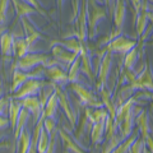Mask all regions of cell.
Listing matches in <instances>:
<instances>
[{
	"instance_id": "1",
	"label": "cell",
	"mask_w": 153,
	"mask_h": 153,
	"mask_svg": "<svg viewBox=\"0 0 153 153\" xmlns=\"http://www.w3.org/2000/svg\"><path fill=\"white\" fill-rule=\"evenodd\" d=\"M55 64H57V61L55 59H51V56L47 54H42V52H27L25 56L17 59L16 64H14V68L23 70V71H31L40 65H44L46 68V66H51Z\"/></svg>"
},
{
	"instance_id": "2",
	"label": "cell",
	"mask_w": 153,
	"mask_h": 153,
	"mask_svg": "<svg viewBox=\"0 0 153 153\" xmlns=\"http://www.w3.org/2000/svg\"><path fill=\"white\" fill-rule=\"evenodd\" d=\"M106 5H100L97 0H88V38L94 40L98 33V23L107 17Z\"/></svg>"
},
{
	"instance_id": "3",
	"label": "cell",
	"mask_w": 153,
	"mask_h": 153,
	"mask_svg": "<svg viewBox=\"0 0 153 153\" xmlns=\"http://www.w3.org/2000/svg\"><path fill=\"white\" fill-rule=\"evenodd\" d=\"M74 37L85 42L88 37V0H80V9L78 17L74 21Z\"/></svg>"
},
{
	"instance_id": "4",
	"label": "cell",
	"mask_w": 153,
	"mask_h": 153,
	"mask_svg": "<svg viewBox=\"0 0 153 153\" xmlns=\"http://www.w3.org/2000/svg\"><path fill=\"white\" fill-rule=\"evenodd\" d=\"M134 89L148 91L153 93V70L149 63H146L143 69L137 74L135 79L130 83Z\"/></svg>"
},
{
	"instance_id": "5",
	"label": "cell",
	"mask_w": 153,
	"mask_h": 153,
	"mask_svg": "<svg viewBox=\"0 0 153 153\" xmlns=\"http://www.w3.org/2000/svg\"><path fill=\"white\" fill-rule=\"evenodd\" d=\"M46 83L40 78H30L23 83L18 91L13 93L12 98L14 100H23L26 97H31V96H37V93L41 91Z\"/></svg>"
},
{
	"instance_id": "6",
	"label": "cell",
	"mask_w": 153,
	"mask_h": 153,
	"mask_svg": "<svg viewBox=\"0 0 153 153\" xmlns=\"http://www.w3.org/2000/svg\"><path fill=\"white\" fill-rule=\"evenodd\" d=\"M69 84H70V89L78 96L79 101L83 105H85L87 107H103V103H102L101 100H98L91 91H88L85 87H83L80 83L73 82V83H69Z\"/></svg>"
},
{
	"instance_id": "7",
	"label": "cell",
	"mask_w": 153,
	"mask_h": 153,
	"mask_svg": "<svg viewBox=\"0 0 153 153\" xmlns=\"http://www.w3.org/2000/svg\"><path fill=\"white\" fill-rule=\"evenodd\" d=\"M55 92L57 94V100H59V106L63 108V111L66 115V119L70 124L71 128H75L76 125V111L74 107L71 106L70 100L68 98V94L64 92V89L61 88V85L55 84Z\"/></svg>"
},
{
	"instance_id": "8",
	"label": "cell",
	"mask_w": 153,
	"mask_h": 153,
	"mask_svg": "<svg viewBox=\"0 0 153 153\" xmlns=\"http://www.w3.org/2000/svg\"><path fill=\"white\" fill-rule=\"evenodd\" d=\"M138 45V41L137 40H131V38H128L125 36H117L115 37L112 41H110L108 44L105 46V49L111 51L112 54L116 52V54H120V55H125L128 51H130L134 46Z\"/></svg>"
},
{
	"instance_id": "9",
	"label": "cell",
	"mask_w": 153,
	"mask_h": 153,
	"mask_svg": "<svg viewBox=\"0 0 153 153\" xmlns=\"http://www.w3.org/2000/svg\"><path fill=\"white\" fill-rule=\"evenodd\" d=\"M111 64H112V52L107 50L106 52H105V55L102 56L101 63H100V66H98V70H97V73H96V75H97L96 85H97L98 89L105 88V85L107 84Z\"/></svg>"
},
{
	"instance_id": "10",
	"label": "cell",
	"mask_w": 153,
	"mask_h": 153,
	"mask_svg": "<svg viewBox=\"0 0 153 153\" xmlns=\"http://www.w3.org/2000/svg\"><path fill=\"white\" fill-rule=\"evenodd\" d=\"M51 54L54 56V59L57 61V64L60 66H63L64 69L69 68L70 64L78 57L79 54H76L74 51H70V50H66L65 47H63L61 45H52V50H51Z\"/></svg>"
},
{
	"instance_id": "11",
	"label": "cell",
	"mask_w": 153,
	"mask_h": 153,
	"mask_svg": "<svg viewBox=\"0 0 153 153\" xmlns=\"http://www.w3.org/2000/svg\"><path fill=\"white\" fill-rule=\"evenodd\" d=\"M44 76H46L47 79H50L52 83L61 85V87H64L66 83H69L68 73H66L65 69L63 66H60L59 64L46 66L44 69Z\"/></svg>"
},
{
	"instance_id": "12",
	"label": "cell",
	"mask_w": 153,
	"mask_h": 153,
	"mask_svg": "<svg viewBox=\"0 0 153 153\" xmlns=\"http://www.w3.org/2000/svg\"><path fill=\"white\" fill-rule=\"evenodd\" d=\"M21 102L22 107H25L26 110H28L32 116H33V123H37L40 119L42 117V112H44V107L40 102V98L36 97V96H31V97H26L23 100H18Z\"/></svg>"
},
{
	"instance_id": "13",
	"label": "cell",
	"mask_w": 153,
	"mask_h": 153,
	"mask_svg": "<svg viewBox=\"0 0 153 153\" xmlns=\"http://www.w3.org/2000/svg\"><path fill=\"white\" fill-rule=\"evenodd\" d=\"M79 56H80V69L82 71L88 76V79L91 82H94V73H93V57L92 54L87 46L83 44L82 50L79 52Z\"/></svg>"
},
{
	"instance_id": "14",
	"label": "cell",
	"mask_w": 153,
	"mask_h": 153,
	"mask_svg": "<svg viewBox=\"0 0 153 153\" xmlns=\"http://www.w3.org/2000/svg\"><path fill=\"white\" fill-rule=\"evenodd\" d=\"M112 17H114L115 28L119 31H123V26L125 23V18H126L125 0H115V8L112 10Z\"/></svg>"
},
{
	"instance_id": "15",
	"label": "cell",
	"mask_w": 153,
	"mask_h": 153,
	"mask_svg": "<svg viewBox=\"0 0 153 153\" xmlns=\"http://www.w3.org/2000/svg\"><path fill=\"white\" fill-rule=\"evenodd\" d=\"M21 23L23 26V31H25V37H26V40H27L28 44H30L31 47L33 46V44H35L37 40L44 38V36L36 30V27L33 26V23L27 17L21 18Z\"/></svg>"
},
{
	"instance_id": "16",
	"label": "cell",
	"mask_w": 153,
	"mask_h": 153,
	"mask_svg": "<svg viewBox=\"0 0 153 153\" xmlns=\"http://www.w3.org/2000/svg\"><path fill=\"white\" fill-rule=\"evenodd\" d=\"M148 22H149V19H148V0H143L142 8H140V10L135 18V22H134L138 37H140L143 35V32L146 31Z\"/></svg>"
},
{
	"instance_id": "17",
	"label": "cell",
	"mask_w": 153,
	"mask_h": 153,
	"mask_svg": "<svg viewBox=\"0 0 153 153\" xmlns=\"http://www.w3.org/2000/svg\"><path fill=\"white\" fill-rule=\"evenodd\" d=\"M12 4H13V8L16 10V14L17 17L21 19L23 17H30V16H33V14H40L38 10L36 8H33L31 4H28L26 0H10Z\"/></svg>"
},
{
	"instance_id": "18",
	"label": "cell",
	"mask_w": 153,
	"mask_h": 153,
	"mask_svg": "<svg viewBox=\"0 0 153 153\" xmlns=\"http://www.w3.org/2000/svg\"><path fill=\"white\" fill-rule=\"evenodd\" d=\"M57 134H59L60 139H61V142H63L64 148L66 149V153H85L83 148L76 143V140L73 139V138H71L64 129H59Z\"/></svg>"
},
{
	"instance_id": "19",
	"label": "cell",
	"mask_w": 153,
	"mask_h": 153,
	"mask_svg": "<svg viewBox=\"0 0 153 153\" xmlns=\"http://www.w3.org/2000/svg\"><path fill=\"white\" fill-rule=\"evenodd\" d=\"M134 121H135L137 126H138L140 137L144 139V138L148 135V133L151 131L149 130V117H148V112L146 110H140V111L135 115Z\"/></svg>"
},
{
	"instance_id": "20",
	"label": "cell",
	"mask_w": 153,
	"mask_h": 153,
	"mask_svg": "<svg viewBox=\"0 0 153 153\" xmlns=\"http://www.w3.org/2000/svg\"><path fill=\"white\" fill-rule=\"evenodd\" d=\"M85 116L88 117V120L92 123V125L100 121H106L108 116V112L106 107H87L85 108Z\"/></svg>"
},
{
	"instance_id": "21",
	"label": "cell",
	"mask_w": 153,
	"mask_h": 153,
	"mask_svg": "<svg viewBox=\"0 0 153 153\" xmlns=\"http://www.w3.org/2000/svg\"><path fill=\"white\" fill-rule=\"evenodd\" d=\"M13 42L14 36L9 32H4L0 36V54L4 57H10L13 55Z\"/></svg>"
},
{
	"instance_id": "22",
	"label": "cell",
	"mask_w": 153,
	"mask_h": 153,
	"mask_svg": "<svg viewBox=\"0 0 153 153\" xmlns=\"http://www.w3.org/2000/svg\"><path fill=\"white\" fill-rule=\"evenodd\" d=\"M30 116H31V114L28 112V110L22 107L21 114H19V116H18V120L16 123V128L13 129V138H14V142L16 143L19 139V135L22 134V131L25 130L26 124H27L28 120H30Z\"/></svg>"
},
{
	"instance_id": "23",
	"label": "cell",
	"mask_w": 153,
	"mask_h": 153,
	"mask_svg": "<svg viewBox=\"0 0 153 153\" xmlns=\"http://www.w3.org/2000/svg\"><path fill=\"white\" fill-rule=\"evenodd\" d=\"M31 46L27 42L26 37H14L13 42V55L19 59V57L25 56L27 52H30Z\"/></svg>"
},
{
	"instance_id": "24",
	"label": "cell",
	"mask_w": 153,
	"mask_h": 153,
	"mask_svg": "<svg viewBox=\"0 0 153 153\" xmlns=\"http://www.w3.org/2000/svg\"><path fill=\"white\" fill-rule=\"evenodd\" d=\"M21 110H22V105L18 100H14L10 97L9 100V106H8V114H9V124H10V128L12 130L16 128V123L18 120V116L21 114Z\"/></svg>"
},
{
	"instance_id": "25",
	"label": "cell",
	"mask_w": 153,
	"mask_h": 153,
	"mask_svg": "<svg viewBox=\"0 0 153 153\" xmlns=\"http://www.w3.org/2000/svg\"><path fill=\"white\" fill-rule=\"evenodd\" d=\"M143 52L139 50V46H134L130 51H128L125 55H124V63L123 66L124 69H129V70H134V66H135L138 57L139 55H142Z\"/></svg>"
},
{
	"instance_id": "26",
	"label": "cell",
	"mask_w": 153,
	"mask_h": 153,
	"mask_svg": "<svg viewBox=\"0 0 153 153\" xmlns=\"http://www.w3.org/2000/svg\"><path fill=\"white\" fill-rule=\"evenodd\" d=\"M55 44L61 45L63 47H65L66 50H70V51H74V52H76V54H79L84 42H82L79 38H76V37H66V40H60V41L52 42V45H55Z\"/></svg>"
},
{
	"instance_id": "27",
	"label": "cell",
	"mask_w": 153,
	"mask_h": 153,
	"mask_svg": "<svg viewBox=\"0 0 153 153\" xmlns=\"http://www.w3.org/2000/svg\"><path fill=\"white\" fill-rule=\"evenodd\" d=\"M12 1L10 0H0V36L7 30L8 19H9V7Z\"/></svg>"
},
{
	"instance_id": "28",
	"label": "cell",
	"mask_w": 153,
	"mask_h": 153,
	"mask_svg": "<svg viewBox=\"0 0 153 153\" xmlns=\"http://www.w3.org/2000/svg\"><path fill=\"white\" fill-rule=\"evenodd\" d=\"M57 106H59V100H57L56 92L54 91V93L49 97L46 105L44 106V112H42V115H44L45 117H55Z\"/></svg>"
},
{
	"instance_id": "29",
	"label": "cell",
	"mask_w": 153,
	"mask_h": 153,
	"mask_svg": "<svg viewBox=\"0 0 153 153\" xmlns=\"http://www.w3.org/2000/svg\"><path fill=\"white\" fill-rule=\"evenodd\" d=\"M31 140H32L31 133L27 129H25L21 135H19V139L16 143V146L18 148V153H28V151L31 148Z\"/></svg>"
},
{
	"instance_id": "30",
	"label": "cell",
	"mask_w": 153,
	"mask_h": 153,
	"mask_svg": "<svg viewBox=\"0 0 153 153\" xmlns=\"http://www.w3.org/2000/svg\"><path fill=\"white\" fill-rule=\"evenodd\" d=\"M103 135H105V121L93 124L92 129H91V140H92L93 144L96 146V144L102 143Z\"/></svg>"
},
{
	"instance_id": "31",
	"label": "cell",
	"mask_w": 153,
	"mask_h": 153,
	"mask_svg": "<svg viewBox=\"0 0 153 153\" xmlns=\"http://www.w3.org/2000/svg\"><path fill=\"white\" fill-rule=\"evenodd\" d=\"M80 71H82V69H80V56L78 55V57H76V59L70 64V66L68 68V79H69V83L78 82Z\"/></svg>"
},
{
	"instance_id": "32",
	"label": "cell",
	"mask_w": 153,
	"mask_h": 153,
	"mask_svg": "<svg viewBox=\"0 0 153 153\" xmlns=\"http://www.w3.org/2000/svg\"><path fill=\"white\" fill-rule=\"evenodd\" d=\"M137 137H138V133H137V131H135V133H131L128 138H125L124 140H121L120 144H119L116 148H115V149H114L111 153H128L129 147L131 146V143L135 140Z\"/></svg>"
},
{
	"instance_id": "33",
	"label": "cell",
	"mask_w": 153,
	"mask_h": 153,
	"mask_svg": "<svg viewBox=\"0 0 153 153\" xmlns=\"http://www.w3.org/2000/svg\"><path fill=\"white\" fill-rule=\"evenodd\" d=\"M50 143V135L47 134V131L45 130V128L41 129L40 137H38V142H37V151L38 153H45L47 147H49Z\"/></svg>"
},
{
	"instance_id": "34",
	"label": "cell",
	"mask_w": 153,
	"mask_h": 153,
	"mask_svg": "<svg viewBox=\"0 0 153 153\" xmlns=\"http://www.w3.org/2000/svg\"><path fill=\"white\" fill-rule=\"evenodd\" d=\"M124 140L123 138L120 137V134L117 135V133L115 134L112 138H110V139H106V144L105 147L102 148V153H111L115 148H116L119 144H120V142Z\"/></svg>"
},
{
	"instance_id": "35",
	"label": "cell",
	"mask_w": 153,
	"mask_h": 153,
	"mask_svg": "<svg viewBox=\"0 0 153 153\" xmlns=\"http://www.w3.org/2000/svg\"><path fill=\"white\" fill-rule=\"evenodd\" d=\"M144 146H146L144 139H143L142 137H137L135 140H134V142L131 143V146L129 147L128 153H142Z\"/></svg>"
},
{
	"instance_id": "36",
	"label": "cell",
	"mask_w": 153,
	"mask_h": 153,
	"mask_svg": "<svg viewBox=\"0 0 153 153\" xmlns=\"http://www.w3.org/2000/svg\"><path fill=\"white\" fill-rule=\"evenodd\" d=\"M44 128H45V130L47 131L49 135H51V134H54L55 131H57L56 119L55 117H45L44 116Z\"/></svg>"
},
{
	"instance_id": "37",
	"label": "cell",
	"mask_w": 153,
	"mask_h": 153,
	"mask_svg": "<svg viewBox=\"0 0 153 153\" xmlns=\"http://www.w3.org/2000/svg\"><path fill=\"white\" fill-rule=\"evenodd\" d=\"M26 1H27L28 4H31L33 8H36L41 16H44V17L49 16V13H47L46 10H44V4H42L41 0H26Z\"/></svg>"
},
{
	"instance_id": "38",
	"label": "cell",
	"mask_w": 153,
	"mask_h": 153,
	"mask_svg": "<svg viewBox=\"0 0 153 153\" xmlns=\"http://www.w3.org/2000/svg\"><path fill=\"white\" fill-rule=\"evenodd\" d=\"M131 3V7H133V10H134V16H133V23L135 22V18L139 13L140 8H142V4H143V0H130Z\"/></svg>"
},
{
	"instance_id": "39",
	"label": "cell",
	"mask_w": 153,
	"mask_h": 153,
	"mask_svg": "<svg viewBox=\"0 0 153 153\" xmlns=\"http://www.w3.org/2000/svg\"><path fill=\"white\" fill-rule=\"evenodd\" d=\"M80 9V0H73V13H71V18H70V23H74V21L78 17Z\"/></svg>"
},
{
	"instance_id": "40",
	"label": "cell",
	"mask_w": 153,
	"mask_h": 153,
	"mask_svg": "<svg viewBox=\"0 0 153 153\" xmlns=\"http://www.w3.org/2000/svg\"><path fill=\"white\" fill-rule=\"evenodd\" d=\"M56 134L57 131H55L54 134L50 135V143H49V147L45 153H55V142H56Z\"/></svg>"
},
{
	"instance_id": "41",
	"label": "cell",
	"mask_w": 153,
	"mask_h": 153,
	"mask_svg": "<svg viewBox=\"0 0 153 153\" xmlns=\"http://www.w3.org/2000/svg\"><path fill=\"white\" fill-rule=\"evenodd\" d=\"M144 143H146V147L149 149L151 152H153V133L149 131L148 135L144 138Z\"/></svg>"
},
{
	"instance_id": "42",
	"label": "cell",
	"mask_w": 153,
	"mask_h": 153,
	"mask_svg": "<svg viewBox=\"0 0 153 153\" xmlns=\"http://www.w3.org/2000/svg\"><path fill=\"white\" fill-rule=\"evenodd\" d=\"M9 100L10 98H8V97H1L0 98V115H3L4 112H5V110L8 108Z\"/></svg>"
},
{
	"instance_id": "43",
	"label": "cell",
	"mask_w": 153,
	"mask_h": 153,
	"mask_svg": "<svg viewBox=\"0 0 153 153\" xmlns=\"http://www.w3.org/2000/svg\"><path fill=\"white\" fill-rule=\"evenodd\" d=\"M9 125H10V124H9V119L3 116V115H0V129H5Z\"/></svg>"
},
{
	"instance_id": "44",
	"label": "cell",
	"mask_w": 153,
	"mask_h": 153,
	"mask_svg": "<svg viewBox=\"0 0 153 153\" xmlns=\"http://www.w3.org/2000/svg\"><path fill=\"white\" fill-rule=\"evenodd\" d=\"M64 3L65 0H56V4H57V8H59V12L63 10V7H64Z\"/></svg>"
},
{
	"instance_id": "45",
	"label": "cell",
	"mask_w": 153,
	"mask_h": 153,
	"mask_svg": "<svg viewBox=\"0 0 153 153\" xmlns=\"http://www.w3.org/2000/svg\"><path fill=\"white\" fill-rule=\"evenodd\" d=\"M148 19H149V23H151V27L153 28V12H151L149 9H148Z\"/></svg>"
},
{
	"instance_id": "46",
	"label": "cell",
	"mask_w": 153,
	"mask_h": 153,
	"mask_svg": "<svg viewBox=\"0 0 153 153\" xmlns=\"http://www.w3.org/2000/svg\"><path fill=\"white\" fill-rule=\"evenodd\" d=\"M9 147H10V143H9L8 140L0 142V149H1V148H9Z\"/></svg>"
},
{
	"instance_id": "47",
	"label": "cell",
	"mask_w": 153,
	"mask_h": 153,
	"mask_svg": "<svg viewBox=\"0 0 153 153\" xmlns=\"http://www.w3.org/2000/svg\"><path fill=\"white\" fill-rule=\"evenodd\" d=\"M102 1L105 3L106 8H110V7H111V0H102Z\"/></svg>"
},
{
	"instance_id": "48",
	"label": "cell",
	"mask_w": 153,
	"mask_h": 153,
	"mask_svg": "<svg viewBox=\"0 0 153 153\" xmlns=\"http://www.w3.org/2000/svg\"><path fill=\"white\" fill-rule=\"evenodd\" d=\"M3 92H4V89H3V83H1V80H0V98L3 97Z\"/></svg>"
},
{
	"instance_id": "49",
	"label": "cell",
	"mask_w": 153,
	"mask_h": 153,
	"mask_svg": "<svg viewBox=\"0 0 153 153\" xmlns=\"http://www.w3.org/2000/svg\"><path fill=\"white\" fill-rule=\"evenodd\" d=\"M142 153H153V152H151V151L144 146V148H143V152H142Z\"/></svg>"
},
{
	"instance_id": "50",
	"label": "cell",
	"mask_w": 153,
	"mask_h": 153,
	"mask_svg": "<svg viewBox=\"0 0 153 153\" xmlns=\"http://www.w3.org/2000/svg\"><path fill=\"white\" fill-rule=\"evenodd\" d=\"M152 121H153V115H152Z\"/></svg>"
}]
</instances>
